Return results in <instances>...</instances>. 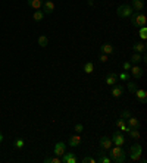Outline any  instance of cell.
Wrapping results in <instances>:
<instances>
[{"label":"cell","mask_w":147,"mask_h":163,"mask_svg":"<svg viewBox=\"0 0 147 163\" xmlns=\"http://www.w3.org/2000/svg\"><path fill=\"white\" fill-rule=\"evenodd\" d=\"M109 154H110V160L115 163H124L127 160V151L122 148V145H115V147H110L109 148Z\"/></svg>","instance_id":"1"},{"label":"cell","mask_w":147,"mask_h":163,"mask_svg":"<svg viewBox=\"0 0 147 163\" xmlns=\"http://www.w3.org/2000/svg\"><path fill=\"white\" fill-rule=\"evenodd\" d=\"M129 19H131L132 27H135V28H140V27H146L147 25L146 15H143V13H140V12H134L129 16Z\"/></svg>","instance_id":"2"},{"label":"cell","mask_w":147,"mask_h":163,"mask_svg":"<svg viewBox=\"0 0 147 163\" xmlns=\"http://www.w3.org/2000/svg\"><path fill=\"white\" fill-rule=\"evenodd\" d=\"M132 13H134L132 7L129 6V5H127V3L119 5V6H118V9H116V15L119 16V18H129Z\"/></svg>","instance_id":"3"},{"label":"cell","mask_w":147,"mask_h":163,"mask_svg":"<svg viewBox=\"0 0 147 163\" xmlns=\"http://www.w3.org/2000/svg\"><path fill=\"white\" fill-rule=\"evenodd\" d=\"M141 153H143V147H141V144L135 143V144H132L131 145V148H129V159L134 160V162H138L140 157H141Z\"/></svg>","instance_id":"4"},{"label":"cell","mask_w":147,"mask_h":163,"mask_svg":"<svg viewBox=\"0 0 147 163\" xmlns=\"http://www.w3.org/2000/svg\"><path fill=\"white\" fill-rule=\"evenodd\" d=\"M110 140H112V144H115V145H124L127 143V138H125V135L121 131H115Z\"/></svg>","instance_id":"5"},{"label":"cell","mask_w":147,"mask_h":163,"mask_svg":"<svg viewBox=\"0 0 147 163\" xmlns=\"http://www.w3.org/2000/svg\"><path fill=\"white\" fill-rule=\"evenodd\" d=\"M61 162L62 163H77L78 162V157L75 156V153H63L61 156Z\"/></svg>","instance_id":"6"},{"label":"cell","mask_w":147,"mask_h":163,"mask_svg":"<svg viewBox=\"0 0 147 163\" xmlns=\"http://www.w3.org/2000/svg\"><path fill=\"white\" fill-rule=\"evenodd\" d=\"M124 91H125V87L122 84H113L112 85V96L115 97V98H119V97L124 94Z\"/></svg>","instance_id":"7"},{"label":"cell","mask_w":147,"mask_h":163,"mask_svg":"<svg viewBox=\"0 0 147 163\" xmlns=\"http://www.w3.org/2000/svg\"><path fill=\"white\" fill-rule=\"evenodd\" d=\"M43 12H44V15H52V13L55 12V3L52 2V0H46L43 3Z\"/></svg>","instance_id":"8"},{"label":"cell","mask_w":147,"mask_h":163,"mask_svg":"<svg viewBox=\"0 0 147 163\" xmlns=\"http://www.w3.org/2000/svg\"><path fill=\"white\" fill-rule=\"evenodd\" d=\"M134 94H135V97H137V100L140 103H143V104H146L147 103V91L146 90H143V88H137V90L134 91Z\"/></svg>","instance_id":"9"},{"label":"cell","mask_w":147,"mask_h":163,"mask_svg":"<svg viewBox=\"0 0 147 163\" xmlns=\"http://www.w3.org/2000/svg\"><path fill=\"white\" fill-rule=\"evenodd\" d=\"M53 151H55V156H59V157H61L62 154L66 151V144H65L63 141H59V143H56Z\"/></svg>","instance_id":"10"},{"label":"cell","mask_w":147,"mask_h":163,"mask_svg":"<svg viewBox=\"0 0 147 163\" xmlns=\"http://www.w3.org/2000/svg\"><path fill=\"white\" fill-rule=\"evenodd\" d=\"M129 71H131V75H132L135 79L141 78V77H143V73H144V69H143V68H140L138 65H132Z\"/></svg>","instance_id":"11"},{"label":"cell","mask_w":147,"mask_h":163,"mask_svg":"<svg viewBox=\"0 0 147 163\" xmlns=\"http://www.w3.org/2000/svg\"><path fill=\"white\" fill-rule=\"evenodd\" d=\"M129 6L132 7L134 12H141L144 9V0H131V5Z\"/></svg>","instance_id":"12"},{"label":"cell","mask_w":147,"mask_h":163,"mask_svg":"<svg viewBox=\"0 0 147 163\" xmlns=\"http://www.w3.org/2000/svg\"><path fill=\"white\" fill-rule=\"evenodd\" d=\"M110 147H112V140H110L109 137L103 135V137L100 138V148H102V150H109Z\"/></svg>","instance_id":"13"},{"label":"cell","mask_w":147,"mask_h":163,"mask_svg":"<svg viewBox=\"0 0 147 163\" xmlns=\"http://www.w3.org/2000/svg\"><path fill=\"white\" fill-rule=\"evenodd\" d=\"M116 81H118V75L115 72H109L107 75H106V79H104V82H106L107 85H110V87L115 84Z\"/></svg>","instance_id":"14"},{"label":"cell","mask_w":147,"mask_h":163,"mask_svg":"<svg viewBox=\"0 0 147 163\" xmlns=\"http://www.w3.org/2000/svg\"><path fill=\"white\" fill-rule=\"evenodd\" d=\"M28 6L32 7L34 10H40L41 6H43V0H27Z\"/></svg>","instance_id":"15"},{"label":"cell","mask_w":147,"mask_h":163,"mask_svg":"<svg viewBox=\"0 0 147 163\" xmlns=\"http://www.w3.org/2000/svg\"><path fill=\"white\" fill-rule=\"evenodd\" d=\"M127 121H128V127H129V128H134V129H140V121H138L137 118H132V116H129Z\"/></svg>","instance_id":"16"},{"label":"cell","mask_w":147,"mask_h":163,"mask_svg":"<svg viewBox=\"0 0 147 163\" xmlns=\"http://www.w3.org/2000/svg\"><path fill=\"white\" fill-rule=\"evenodd\" d=\"M81 144V137L80 135H72L69 141H68V145H71V147H78Z\"/></svg>","instance_id":"17"},{"label":"cell","mask_w":147,"mask_h":163,"mask_svg":"<svg viewBox=\"0 0 147 163\" xmlns=\"http://www.w3.org/2000/svg\"><path fill=\"white\" fill-rule=\"evenodd\" d=\"M132 50H134V53H146V44H143V43H134Z\"/></svg>","instance_id":"18"},{"label":"cell","mask_w":147,"mask_h":163,"mask_svg":"<svg viewBox=\"0 0 147 163\" xmlns=\"http://www.w3.org/2000/svg\"><path fill=\"white\" fill-rule=\"evenodd\" d=\"M100 50H102V53H104V54H110L115 52V47H113L112 44H109V43H106V44H103V46L100 47Z\"/></svg>","instance_id":"19"},{"label":"cell","mask_w":147,"mask_h":163,"mask_svg":"<svg viewBox=\"0 0 147 163\" xmlns=\"http://www.w3.org/2000/svg\"><path fill=\"white\" fill-rule=\"evenodd\" d=\"M129 62L131 65H138L141 62V53H132V56L129 57Z\"/></svg>","instance_id":"20"},{"label":"cell","mask_w":147,"mask_h":163,"mask_svg":"<svg viewBox=\"0 0 147 163\" xmlns=\"http://www.w3.org/2000/svg\"><path fill=\"white\" fill-rule=\"evenodd\" d=\"M37 43H38L40 47H47V44H49V38H47V36H40L38 37V40H37Z\"/></svg>","instance_id":"21"},{"label":"cell","mask_w":147,"mask_h":163,"mask_svg":"<svg viewBox=\"0 0 147 163\" xmlns=\"http://www.w3.org/2000/svg\"><path fill=\"white\" fill-rule=\"evenodd\" d=\"M43 18H44V12H43V10H36V12L32 13V19H34L36 22L43 21Z\"/></svg>","instance_id":"22"},{"label":"cell","mask_w":147,"mask_h":163,"mask_svg":"<svg viewBox=\"0 0 147 163\" xmlns=\"http://www.w3.org/2000/svg\"><path fill=\"white\" fill-rule=\"evenodd\" d=\"M82 69H84L86 73H93V71H94V63H93V62H86Z\"/></svg>","instance_id":"23"},{"label":"cell","mask_w":147,"mask_h":163,"mask_svg":"<svg viewBox=\"0 0 147 163\" xmlns=\"http://www.w3.org/2000/svg\"><path fill=\"white\" fill-rule=\"evenodd\" d=\"M129 77H131V75L128 73V71H122V72L118 75V78L121 79L122 82H128V81H129Z\"/></svg>","instance_id":"24"},{"label":"cell","mask_w":147,"mask_h":163,"mask_svg":"<svg viewBox=\"0 0 147 163\" xmlns=\"http://www.w3.org/2000/svg\"><path fill=\"white\" fill-rule=\"evenodd\" d=\"M24 145H25V141L22 138H16L15 141H13V147H15V148H18V150L24 148Z\"/></svg>","instance_id":"25"},{"label":"cell","mask_w":147,"mask_h":163,"mask_svg":"<svg viewBox=\"0 0 147 163\" xmlns=\"http://www.w3.org/2000/svg\"><path fill=\"white\" fill-rule=\"evenodd\" d=\"M128 134H129V137H131L132 140H138V138H140V129H134V128H131Z\"/></svg>","instance_id":"26"},{"label":"cell","mask_w":147,"mask_h":163,"mask_svg":"<svg viewBox=\"0 0 147 163\" xmlns=\"http://www.w3.org/2000/svg\"><path fill=\"white\" fill-rule=\"evenodd\" d=\"M138 36H140L141 40H146L147 38V25L146 27H140V28H138Z\"/></svg>","instance_id":"27"},{"label":"cell","mask_w":147,"mask_h":163,"mask_svg":"<svg viewBox=\"0 0 147 163\" xmlns=\"http://www.w3.org/2000/svg\"><path fill=\"white\" fill-rule=\"evenodd\" d=\"M127 88H128V91L129 93H134L135 90H137V84H135V82H127Z\"/></svg>","instance_id":"28"},{"label":"cell","mask_w":147,"mask_h":163,"mask_svg":"<svg viewBox=\"0 0 147 163\" xmlns=\"http://www.w3.org/2000/svg\"><path fill=\"white\" fill-rule=\"evenodd\" d=\"M97 163H112V160H110V157H106V156H100L96 160Z\"/></svg>","instance_id":"29"},{"label":"cell","mask_w":147,"mask_h":163,"mask_svg":"<svg viewBox=\"0 0 147 163\" xmlns=\"http://www.w3.org/2000/svg\"><path fill=\"white\" fill-rule=\"evenodd\" d=\"M74 131H75V132H78V134L82 132V131H84V127H82V123H77V125L74 127Z\"/></svg>","instance_id":"30"},{"label":"cell","mask_w":147,"mask_h":163,"mask_svg":"<svg viewBox=\"0 0 147 163\" xmlns=\"http://www.w3.org/2000/svg\"><path fill=\"white\" fill-rule=\"evenodd\" d=\"M129 129H131V128H129L127 123H122V125L119 127V131H121V132H127V134H128V132H129Z\"/></svg>","instance_id":"31"},{"label":"cell","mask_w":147,"mask_h":163,"mask_svg":"<svg viewBox=\"0 0 147 163\" xmlns=\"http://www.w3.org/2000/svg\"><path fill=\"white\" fill-rule=\"evenodd\" d=\"M82 163H96V160L93 159V157L90 156H86V157H82V160H81Z\"/></svg>","instance_id":"32"},{"label":"cell","mask_w":147,"mask_h":163,"mask_svg":"<svg viewBox=\"0 0 147 163\" xmlns=\"http://www.w3.org/2000/svg\"><path fill=\"white\" fill-rule=\"evenodd\" d=\"M131 66H132V65H131V62H129V61H127V62H124V63H122L124 71H129V69H131Z\"/></svg>","instance_id":"33"},{"label":"cell","mask_w":147,"mask_h":163,"mask_svg":"<svg viewBox=\"0 0 147 163\" xmlns=\"http://www.w3.org/2000/svg\"><path fill=\"white\" fill-rule=\"evenodd\" d=\"M129 116H131V113H129V110H122V113H121V118H122V119H125V121H127V119H128Z\"/></svg>","instance_id":"34"},{"label":"cell","mask_w":147,"mask_h":163,"mask_svg":"<svg viewBox=\"0 0 147 163\" xmlns=\"http://www.w3.org/2000/svg\"><path fill=\"white\" fill-rule=\"evenodd\" d=\"M99 59H100V62H103V63H104V62H107V61H109L107 54H104V53H102V54H100V57H99Z\"/></svg>","instance_id":"35"},{"label":"cell","mask_w":147,"mask_h":163,"mask_svg":"<svg viewBox=\"0 0 147 163\" xmlns=\"http://www.w3.org/2000/svg\"><path fill=\"white\" fill-rule=\"evenodd\" d=\"M122 123H125V119H122V118H119V119L116 121V123H115V127H116V128H119L121 125H122Z\"/></svg>","instance_id":"36"},{"label":"cell","mask_w":147,"mask_h":163,"mask_svg":"<svg viewBox=\"0 0 147 163\" xmlns=\"http://www.w3.org/2000/svg\"><path fill=\"white\" fill-rule=\"evenodd\" d=\"M52 163H62V162H61V157H59V156L52 157Z\"/></svg>","instance_id":"37"},{"label":"cell","mask_w":147,"mask_h":163,"mask_svg":"<svg viewBox=\"0 0 147 163\" xmlns=\"http://www.w3.org/2000/svg\"><path fill=\"white\" fill-rule=\"evenodd\" d=\"M44 162H46V163H52V157H46V159H44Z\"/></svg>","instance_id":"38"},{"label":"cell","mask_w":147,"mask_h":163,"mask_svg":"<svg viewBox=\"0 0 147 163\" xmlns=\"http://www.w3.org/2000/svg\"><path fill=\"white\" fill-rule=\"evenodd\" d=\"M2 141H3V135L0 134V143H2Z\"/></svg>","instance_id":"39"}]
</instances>
